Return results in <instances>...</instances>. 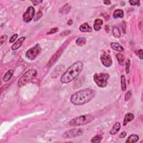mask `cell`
<instances>
[{
  "label": "cell",
  "mask_w": 143,
  "mask_h": 143,
  "mask_svg": "<svg viewBox=\"0 0 143 143\" xmlns=\"http://www.w3.org/2000/svg\"><path fill=\"white\" fill-rule=\"evenodd\" d=\"M96 96V91L91 88H86L76 92L71 96L70 101L72 104L80 106L88 103Z\"/></svg>",
  "instance_id": "cell-1"
},
{
  "label": "cell",
  "mask_w": 143,
  "mask_h": 143,
  "mask_svg": "<svg viewBox=\"0 0 143 143\" xmlns=\"http://www.w3.org/2000/svg\"><path fill=\"white\" fill-rule=\"evenodd\" d=\"M83 68L82 61H77L68 68L61 77V81L63 83H68L73 81L80 74Z\"/></svg>",
  "instance_id": "cell-2"
},
{
  "label": "cell",
  "mask_w": 143,
  "mask_h": 143,
  "mask_svg": "<svg viewBox=\"0 0 143 143\" xmlns=\"http://www.w3.org/2000/svg\"><path fill=\"white\" fill-rule=\"evenodd\" d=\"M95 117L91 115H83L78 116L72 119L69 123V125L72 126H83L91 123Z\"/></svg>",
  "instance_id": "cell-3"
},
{
  "label": "cell",
  "mask_w": 143,
  "mask_h": 143,
  "mask_svg": "<svg viewBox=\"0 0 143 143\" xmlns=\"http://www.w3.org/2000/svg\"><path fill=\"white\" fill-rule=\"evenodd\" d=\"M38 72L36 70L34 69H30L25 72L22 76L19 79L18 85L19 87H22L29 82L30 81L33 80L37 76Z\"/></svg>",
  "instance_id": "cell-4"
},
{
  "label": "cell",
  "mask_w": 143,
  "mask_h": 143,
  "mask_svg": "<svg viewBox=\"0 0 143 143\" xmlns=\"http://www.w3.org/2000/svg\"><path fill=\"white\" fill-rule=\"evenodd\" d=\"M110 75L108 73H96L93 75V81L100 88H104L108 84Z\"/></svg>",
  "instance_id": "cell-5"
},
{
  "label": "cell",
  "mask_w": 143,
  "mask_h": 143,
  "mask_svg": "<svg viewBox=\"0 0 143 143\" xmlns=\"http://www.w3.org/2000/svg\"><path fill=\"white\" fill-rule=\"evenodd\" d=\"M41 52V46L39 44H37L27 51L26 53V57L29 60L33 61L37 58Z\"/></svg>",
  "instance_id": "cell-6"
},
{
  "label": "cell",
  "mask_w": 143,
  "mask_h": 143,
  "mask_svg": "<svg viewBox=\"0 0 143 143\" xmlns=\"http://www.w3.org/2000/svg\"><path fill=\"white\" fill-rule=\"evenodd\" d=\"M83 131L81 129H72L66 131L63 134V138L64 139H70L78 137L82 135Z\"/></svg>",
  "instance_id": "cell-7"
},
{
  "label": "cell",
  "mask_w": 143,
  "mask_h": 143,
  "mask_svg": "<svg viewBox=\"0 0 143 143\" xmlns=\"http://www.w3.org/2000/svg\"><path fill=\"white\" fill-rule=\"evenodd\" d=\"M34 16H35V9L32 6H30L23 15V20L25 22H29L33 20Z\"/></svg>",
  "instance_id": "cell-8"
},
{
  "label": "cell",
  "mask_w": 143,
  "mask_h": 143,
  "mask_svg": "<svg viewBox=\"0 0 143 143\" xmlns=\"http://www.w3.org/2000/svg\"><path fill=\"white\" fill-rule=\"evenodd\" d=\"M100 60H101L102 64L106 67H110L112 64L111 57L108 53L106 52L102 53L101 57H100Z\"/></svg>",
  "instance_id": "cell-9"
},
{
  "label": "cell",
  "mask_w": 143,
  "mask_h": 143,
  "mask_svg": "<svg viewBox=\"0 0 143 143\" xmlns=\"http://www.w3.org/2000/svg\"><path fill=\"white\" fill-rule=\"evenodd\" d=\"M25 39H26V38L25 37H22L20 38V39H19L18 41H17L15 43H14L13 45H12V46H11V49L12 50H16L17 49H18L20 48V47L22 45L23 42H24Z\"/></svg>",
  "instance_id": "cell-10"
},
{
  "label": "cell",
  "mask_w": 143,
  "mask_h": 143,
  "mask_svg": "<svg viewBox=\"0 0 143 143\" xmlns=\"http://www.w3.org/2000/svg\"><path fill=\"white\" fill-rule=\"evenodd\" d=\"M80 30L83 33H89L92 31V28L89 26L87 22L83 23L80 27Z\"/></svg>",
  "instance_id": "cell-11"
},
{
  "label": "cell",
  "mask_w": 143,
  "mask_h": 143,
  "mask_svg": "<svg viewBox=\"0 0 143 143\" xmlns=\"http://www.w3.org/2000/svg\"><path fill=\"white\" fill-rule=\"evenodd\" d=\"M103 20H101V19H96L93 24L94 30L96 31L100 30V29H101L102 27V25H103Z\"/></svg>",
  "instance_id": "cell-12"
},
{
  "label": "cell",
  "mask_w": 143,
  "mask_h": 143,
  "mask_svg": "<svg viewBox=\"0 0 143 143\" xmlns=\"http://www.w3.org/2000/svg\"><path fill=\"white\" fill-rule=\"evenodd\" d=\"M134 119V115L133 114H131V113H127V114L125 115L124 119H123V125L126 126L127 123L133 121Z\"/></svg>",
  "instance_id": "cell-13"
},
{
  "label": "cell",
  "mask_w": 143,
  "mask_h": 143,
  "mask_svg": "<svg viewBox=\"0 0 143 143\" xmlns=\"http://www.w3.org/2000/svg\"><path fill=\"white\" fill-rule=\"evenodd\" d=\"M120 128H121V125L120 123H119V122L116 123L114 124V125L113 126L111 130H110V134H111V135H115V134H117L119 131V130H120Z\"/></svg>",
  "instance_id": "cell-14"
},
{
  "label": "cell",
  "mask_w": 143,
  "mask_h": 143,
  "mask_svg": "<svg viewBox=\"0 0 143 143\" xmlns=\"http://www.w3.org/2000/svg\"><path fill=\"white\" fill-rule=\"evenodd\" d=\"M111 46L115 50H116L117 52H124V49L123 47L119 44L117 42H111Z\"/></svg>",
  "instance_id": "cell-15"
},
{
  "label": "cell",
  "mask_w": 143,
  "mask_h": 143,
  "mask_svg": "<svg viewBox=\"0 0 143 143\" xmlns=\"http://www.w3.org/2000/svg\"><path fill=\"white\" fill-rule=\"evenodd\" d=\"M123 16H124V12L123 10L121 9L116 10L113 14V18L114 19L123 18Z\"/></svg>",
  "instance_id": "cell-16"
},
{
  "label": "cell",
  "mask_w": 143,
  "mask_h": 143,
  "mask_svg": "<svg viewBox=\"0 0 143 143\" xmlns=\"http://www.w3.org/2000/svg\"><path fill=\"white\" fill-rule=\"evenodd\" d=\"M139 137L138 135H135V134H132V135L129 136L127 140L126 141V143H136L139 140Z\"/></svg>",
  "instance_id": "cell-17"
},
{
  "label": "cell",
  "mask_w": 143,
  "mask_h": 143,
  "mask_svg": "<svg viewBox=\"0 0 143 143\" xmlns=\"http://www.w3.org/2000/svg\"><path fill=\"white\" fill-rule=\"evenodd\" d=\"M14 74V70L13 69H10L6 72V74L4 76L3 78V81L4 82H6L7 81H9L11 78L12 77V76H13Z\"/></svg>",
  "instance_id": "cell-18"
},
{
  "label": "cell",
  "mask_w": 143,
  "mask_h": 143,
  "mask_svg": "<svg viewBox=\"0 0 143 143\" xmlns=\"http://www.w3.org/2000/svg\"><path fill=\"white\" fill-rule=\"evenodd\" d=\"M112 34L115 38H120L121 37V33L120 30H119L117 27L114 26L112 28Z\"/></svg>",
  "instance_id": "cell-19"
},
{
  "label": "cell",
  "mask_w": 143,
  "mask_h": 143,
  "mask_svg": "<svg viewBox=\"0 0 143 143\" xmlns=\"http://www.w3.org/2000/svg\"><path fill=\"white\" fill-rule=\"evenodd\" d=\"M76 44L78 46H83L86 44V39L84 38H78L76 41Z\"/></svg>",
  "instance_id": "cell-20"
},
{
  "label": "cell",
  "mask_w": 143,
  "mask_h": 143,
  "mask_svg": "<svg viewBox=\"0 0 143 143\" xmlns=\"http://www.w3.org/2000/svg\"><path fill=\"white\" fill-rule=\"evenodd\" d=\"M121 89L122 91H125L126 89V78L123 75L121 77Z\"/></svg>",
  "instance_id": "cell-21"
},
{
  "label": "cell",
  "mask_w": 143,
  "mask_h": 143,
  "mask_svg": "<svg viewBox=\"0 0 143 143\" xmlns=\"http://www.w3.org/2000/svg\"><path fill=\"white\" fill-rule=\"evenodd\" d=\"M116 58L117 61H118L119 64L120 65H123V63H124V61H125V57L123 54L121 53H118L116 55Z\"/></svg>",
  "instance_id": "cell-22"
},
{
  "label": "cell",
  "mask_w": 143,
  "mask_h": 143,
  "mask_svg": "<svg viewBox=\"0 0 143 143\" xmlns=\"http://www.w3.org/2000/svg\"><path fill=\"white\" fill-rule=\"evenodd\" d=\"M102 139V136L101 135H96L95 136H94V137L92 139L91 142L92 143H99L101 142Z\"/></svg>",
  "instance_id": "cell-23"
},
{
  "label": "cell",
  "mask_w": 143,
  "mask_h": 143,
  "mask_svg": "<svg viewBox=\"0 0 143 143\" xmlns=\"http://www.w3.org/2000/svg\"><path fill=\"white\" fill-rule=\"evenodd\" d=\"M7 35H3L1 36V38H0V45H3V43H5V42L6 41V40H7Z\"/></svg>",
  "instance_id": "cell-24"
},
{
  "label": "cell",
  "mask_w": 143,
  "mask_h": 143,
  "mask_svg": "<svg viewBox=\"0 0 143 143\" xmlns=\"http://www.w3.org/2000/svg\"><path fill=\"white\" fill-rule=\"evenodd\" d=\"M129 3L132 6H140V1H138V0H133V1H129Z\"/></svg>",
  "instance_id": "cell-25"
},
{
  "label": "cell",
  "mask_w": 143,
  "mask_h": 143,
  "mask_svg": "<svg viewBox=\"0 0 143 143\" xmlns=\"http://www.w3.org/2000/svg\"><path fill=\"white\" fill-rule=\"evenodd\" d=\"M42 16V13L41 11H39L37 12V14H36V15L35 16V19H34V21H38L39 19L41 18Z\"/></svg>",
  "instance_id": "cell-26"
},
{
  "label": "cell",
  "mask_w": 143,
  "mask_h": 143,
  "mask_svg": "<svg viewBox=\"0 0 143 143\" xmlns=\"http://www.w3.org/2000/svg\"><path fill=\"white\" fill-rule=\"evenodd\" d=\"M131 95H132L131 92L130 91H127L126 93L125 94V101H129L130 98H131Z\"/></svg>",
  "instance_id": "cell-27"
},
{
  "label": "cell",
  "mask_w": 143,
  "mask_h": 143,
  "mask_svg": "<svg viewBox=\"0 0 143 143\" xmlns=\"http://www.w3.org/2000/svg\"><path fill=\"white\" fill-rule=\"evenodd\" d=\"M136 53V54L138 55L139 57V58L140 59H143V50L142 49H139L137 51H136L135 52Z\"/></svg>",
  "instance_id": "cell-28"
},
{
  "label": "cell",
  "mask_w": 143,
  "mask_h": 143,
  "mask_svg": "<svg viewBox=\"0 0 143 143\" xmlns=\"http://www.w3.org/2000/svg\"><path fill=\"white\" fill-rule=\"evenodd\" d=\"M130 66V61L129 59H127L126 63V72L127 74L129 73Z\"/></svg>",
  "instance_id": "cell-29"
},
{
  "label": "cell",
  "mask_w": 143,
  "mask_h": 143,
  "mask_svg": "<svg viewBox=\"0 0 143 143\" xmlns=\"http://www.w3.org/2000/svg\"><path fill=\"white\" fill-rule=\"evenodd\" d=\"M18 37V35L17 34H14L11 37L10 39V43H12V42H14L15 41L16 39H17V38Z\"/></svg>",
  "instance_id": "cell-30"
},
{
  "label": "cell",
  "mask_w": 143,
  "mask_h": 143,
  "mask_svg": "<svg viewBox=\"0 0 143 143\" xmlns=\"http://www.w3.org/2000/svg\"><path fill=\"white\" fill-rule=\"evenodd\" d=\"M59 30V28L58 27H55V28H53L52 29L50 30V31L49 32H48L47 34H53L55 33H57V31H58Z\"/></svg>",
  "instance_id": "cell-31"
},
{
  "label": "cell",
  "mask_w": 143,
  "mask_h": 143,
  "mask_svg": "<svg viewBox=\"0 0 143 143\" xmlns=\"http://www.w3.org/2000/svg\"><path fill=\"white\" fill-rule=\"evenodd\" d=\"M70 33H71V31H70V30H65V31H63L62 33H61L60 34V35L61 36H66L67 35H69V34H70Z\"/></svg>",
  "instance_id": "cell-32"
},
{
  "label": "cell",
  "mask_w": 143,
  "mask_h": 143,
  "mask_svg": "<svg viewBox=\"0 0 143 143\" xmlns=\"http://www.w3.org/2000/svg\"><path fill=\"white\" fill-rule=\"evenodd\" d=\"M126 24L125 21H123L122 22V30L123 33H126Z\"/></svg>",
  "instance_id": "cell-33"
},
{
  "label": "cell",
  "mask_w": 143,
  "mask_h": 143,
  "mask_svg": "<svg viewBox=\"0 0 143 143\" xmlns=\"http://www.w3.org/2000/svg\"><path fill=\"white\" fill-rule=\"evenodd\" d=\"M127 135V133L126 131H123L122 133H121L120 135H119V137H120L121 139H123V138H125L126 137V136Z\"/></svg>",
  "instance_id": "cell-34"
},
{
  "label": "cell",
  "mask_w": 143,
  "mask_h": 143,
  "mask_svg": "<svg viewBox=\"0 0 143 143\" xmlns=\"http://www.w3.org/2000/svg\"><path fill=\"white\" fill-rule=\"evenodd\" d=\"M42 1H32V3H33V5H39V3H41L42 2Z\"/></svg>",
  "instance_id": "cell-35"
},
{
  "label": "cell",
  "mask_w": 143,
  "mask_h": 143,
  "mask_svg": "<svg viewBox=\"0 0 143 143\" xmlns=\"http://www.w3.org/2000/svg\"><path fill=\"white\" fill-rule=\"evenodd\" d=\"M103 3L104 5H110L111 4V1H103Z\"/></svg>",
  "instance_id": "cell-36"
},
{
  "label": "cell",
  "mask_w": 143,
  "mask_h": 143,
  "mask_svg": "<svg viewBox=\"0 0 143 143\" xmlns=\"http://www.w3.org/2000/svg\"><path fill=\"white\" fill-rule=\"evenodd\" d=\"M105 29H106V31L107 33H108V32H109V27H108V25H106Z\"/></svg>",
  "instance_id": "cell-37"
}]
</instances>
